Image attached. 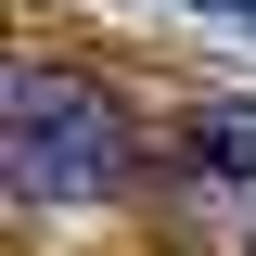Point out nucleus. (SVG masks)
I'll list each match as a JSON object with an SVG mask.
<instances>
[{"mask_svg": "<svg viewBox=\"0 0 256 256\" xmlns=\"http://www.w3.org/2000/svg\"><path fill=\"white\" fill-rule=\"evenodd\" d=\"M0 154H13V192L26 205H102L128 192L141 141H128L116 90L77 77V64H13L0 77Z\"/></svg>", "mask_w": 256, "mask_h": 256, "instance_id": "nucleus-1", "label": "nucleus"}, {"mask_svg": "<svg viewBox=\"0 0 256 256\" xmlns=\"http://www.w3.org/2000/svg\"><path fill=\"white\" fill-rule=\"evenodd\" d=\"M180 166H192V180H244V192H256V102H205V116L180 128Z\"/></svg>", "mask_w": 256, "mask_h": 256, "instance_id": "nucleus-2", "label": "nucleus"}, {"mask_svg": "<svg viewBox=\"0 0 256 256\" xmlns=\"http://www.w3.org/2000/svg\"><path fill=\"white\" fill-rule=\"evenodd\" d=\"M205 13H256V0H205Z\"/></svg>", "mask_w": 256, "mask_h": 256, "instance_id": "nucleus-3", "label": "nucleus"}, {"mask_svg": "<svg viewBox=\"0 0 256 256\" xmlns=\"http://www.w3.org/2000/svg\"><path fill=\"white\" fill-rule=\"evenodd\" d=\"M244 256H256V218H244Z\"/></svg>", "mask_w": 256, "mask_h": 256, "instance_id": "nucleus-4", "label": "nucleus"}, {"mask_svg": "<svg viewBox=\"0 0 256 256\" xmlns=\"http://www.w3.org/2000/svg\"><path fill=\"white\" fill-rule=\"evenodd\" d=\"M244 26H256V13H244Z\"/></svg>", "mask_w": 256, "mask_h": 256, "instance_id": "nucleus-5", "label": "nucleus"}]
</instances>
